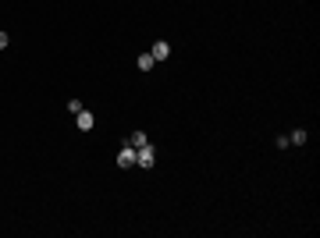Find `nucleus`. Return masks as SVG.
Instances as JSON below:
<instances>
[{
    "label": "nucleus",
    "instance_id": "f257e3e1",
    "mask_svg": "<svg viewBox=\"0 0 320 238\" xmlns=\"http://www.w3.org/2000/svg\"><path fill=\"white\" fill-rule=\"evenodd\" d=\"M135 164H139L142 171H149V167L156 164V146H149V142L139 146V149H135Z\"/></svg>",
    "mask_w": 320,
    "mask_h": 238
},
{
    "label": "nucleus",
    "instance_id": "39448f33",
    "mask_svg": "<svg viewBox=\"0 0 320 238\" xmlns=\"http://www.w3.org/2000/svg\"><path fill=\"white\" fill-rule=\"evenodd\" d=\"M135 64H139V71H149L156 61H153V54H139V57H135Z\"/></svg>",
    "mask_w": 320,
    "mask_h": 238
},
{
    "label": "nucleus",
    "instance_id": "423d86ee",
    "mask_svg": "<svg viewBox=\"0 0 320 238\" xmlns=\"http://www.w3.org/2000/svg\"><path fill=\"white\" fill-rule=\"evenodd\" d=\"M146 142H149V139H146V132H132V135H128V146H135V149H139V146H146Z\"/></svg>",
    "mask_w": 320,
    "mask_h": 238
},
{
    "label": "nucleus",
    "instance_id": "7ed1b4c3",
    "mask_svg": "<svg viewBox=\"0 0 320 238\" xmlns=\"http://www.w3.org/2000/svg\"><path fill=\"white\" fill-rule=\"evenodd\" d=\"M149 54H153V61H168L171 57V43H168V39H156Z\"/></svg>",
    "mask_w": 320,
    "mask_h": 238
},
{
    "label": "nucleus",
    "instance_id": "6e6552de",
    "mask_svg": "<svg viewBox=\"0 0 320 238\" xmlns=\"http://www.w3.org/2000/svg\"><path fill=\"white\" fill-rule=\"evenodd\" d=\"M8 43H11V36H8V32H4V29H0V50H4V47H8Z\"/></svg>",
    "mask_w": 320,
    "mask_h": 238
},
{
    "label": "nucleus",
    "instance_id": "20e7f679",
    "mask_svg": "<svg viewBox=\"0 0 320 238\" xmlns=\"http://www.w3.org/2000/svg\"><path fill=\"white\" fill-rule=\"evenodd\" d=\"M75 125H78V128H82V132H89V128L96 125V117H93V114H89V110L82 107V110H78V114H75Z\"/></svg>",
    "mask_w": 320,
    "mask_h": 238
},
{
    "label": "nucleus",
    "instance_id": "0eeeda50",
    "mask_svg": "<svg viewBox=\"0 0 320 238\" xmlns=\"http://www.w3.org/2000/svg\"><path fill=\"white\" fill-rule=\"evenodd\" d=\"M302 142H306V132H302V128H295V132L288 135V146H302Z\"/></svg>",
    "mask_w": 320,
    "mask_h": 238
},
{
    "label": "nucleus",
    "instance_id": "f03ea898",
    "mask_svg": "<svg viewBox=\"0 0 320 238\" xmlns=\"http://www.w3.org/2000/svg\"><path fill=\"white\" fill-rule=\"evenodd\" d=\"M135 164V146H121V149H117V167H132Z\"/></svg>",
    "mask_w": 320,
    "mask_h": 238
}]
</instances>
